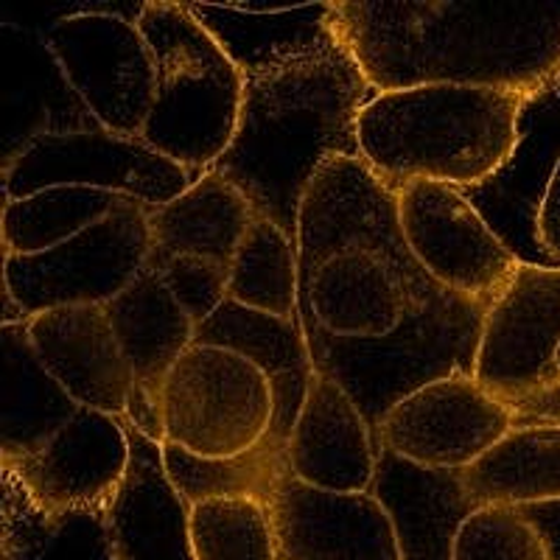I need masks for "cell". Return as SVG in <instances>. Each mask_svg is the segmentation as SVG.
<instances>
[{
	"mask_svg": "<svg viewBox=\"0 0 560 560\" xmlns=\"http://www.w3.org/2000/svg\"><path fill=\"white\" fill-rule=\"evenodd\" d=\"M334 32L376 93L471 84L535 98L560 82V0H339Z\"/></svg>",
	"mask_w": 560,
	"mask_h": 560,
	"instance_id": "obj_1",
	"label": "cell"
},
{
	"mask_svg": "<svg viewBox=\"0 0 560 560\" xmlns=\"http://www.w3.org/2000/svg\"><path fill=\"white\" fill-rule=\"evenodd\" d=\"M300 323L331 337L393 334L409 308L452 294L409 255L395 191L362 160L334 158L298 213Z\"/></svg>",
	"mask_w": 560,
	"mask_h": 560,
	"instance_id": "obj_2",
	"label": "cell"
},
{
	"mask_svg": "<svg viewBox=\"0 0 560 560\" xmlns=\"http://www.w3.org/2000/svg\"><path fill=\"white\" fill-rule=\"evenodd\" d=\"M376 96L342 39L244 77L238 129L210 168L298 242L308 185L334 158L362 160L359 115Z\"/></svg>",
	"mask_w": 560,
	"mask_h": 560,
	"instance_id": "obj_3",
	"label": "cell"
},
{
	"mask_svg": "<svg viewBox=\"0 0 560 560\" xmlns=\"http://www.w3.org/2000/svg\"><path fill=\"white\" fill-rule=\"evenodd\" d=\"M527 102L508 90L471 84L376 93L359 115L362 163L389 191L409 183L468 191L510 163Z\"/></svg>",
	"mask_w": 560,
	"mask_h": 560,
	"instance_id": "obj_4",
	"label": "cell"
},
{
	"mask_svg": "<svg viewBox=\"0 0 560 560\" xmlns=\"http://www.w3.org/2000/svg\"><path fill=\"white\" fill-rule=\"evenodd\" d=\"M135 23L158 68V93L140 138L202 177L236 138L242 70L185 3H143Z\"/></svg>",
	"mask_w": 560,
	"mask_h": 560,
	"instance_id": "obj_5",
	"label": "cell"
},
{
	"mask_svg": "<svg viewBox=\"0 0 560 560\" xmlns=\"http://www.w3.org/2000/svg\"><path fill=\"white\" fill-rule=\"evenodd\" d=\"M490 306L443 294L409 308L387 337H331L303 325L314 370L331 376L357 401L376 432L384 415L415 389L452 376H474L485 314Z\"/></svg>",
	"mask_w": 560,
	"mask_h": 560,
	"instance_id": "obj_6",
	"label": "cell"
},
{
	"mask_svg": "<svg viewBox=\"0 0 560 560\" xmlns=\"http://www.w3.org/2000/svg\"><path fill=\"white\" fill-rule=\"evenodd\" d=\"M160 415L163 443L197 457H238L272 432L275 387L236 350L194 342L163 384Z\"/></svg>",
	"mask_w": 560,
	"mask_h": 560,
	"instance_id": "obj_7",
	"label": "cell"
},
{
	"mask_svg": "<svg viewBox=\"0 0 560 560\" xmlns=\"http://www.w3.org/2000/svg\"><path fill=\"white\" fill-rule=\"evenodd\" d=\"M152 253V208L140 202L45 253H3V323H26L51 308L107 306L143 272Z\"/></svg>",
	"mask_w": 560,
	"mask_h": 560,
	"instance_id": "obj_8",
	"label": "cell"
},
{
	"mask_svg": "<svg viewBox=\"0 0 560 560\" xmlns=\"http://www.w3.org/2000/svg\"><path fill=\"white\" fill-rule=\"evenodd\" d=\"M199 179L188 168L152 149L143 138L107 129L39 132L20 147L3 172L7 199H23L45 188H93L158 210Z\"/></svg>",
	"mask_w": 560,
	"mask_h": 560,
	"instance_id": "obj_9",
	"label": "cell"
},
{
	"mask_svg": "<svg viewBox=\"0 0 560 560\" xmlns=\"http://www.w3.org/2000/svg\"><path fill=\"white\" fill-rule=\"evenodd\" d=\"M45 48L98 127L129 138L143 135L158 68L135 20L109 12L68 14L54 23Z\"/></svg>",
	"mask_w": 560,
	"mask_h": 560,
	"instance_id": "obj_10",
	"label": "cell"
},
{
	"mask_svg": "<svg viewBox=\"0 0 560 560\" xmlns=\"http://www.w3.org/2000/svg\"><path fill=\"white\" fill-rule=\"evenodd\" d=\"M395 208L409 255L446 292L490 306L522 264L457 188L409 183Z\"/></svg>",
	"mask_w": 560,
	"mask_h": 560,
	"instance_id": "obj_11",
	"label": "cell"
},
{
	"mask_svg": "<svg viewBox=\"0 0 560 560\" xmlns=\"http://www.w3.org/2000/svg\"><path fill=\"white\" fill-rule=\"evenodd\" d=\"M474 378L513 409L558 387L560 264H518L485 314Z\"/></svg>",
	"mask_w": 560,
	"mask_h": 560,
	"instance_id": "obj_12",
	"label": "cell"
},
{
	"mask_svg": "<svg viewBox=\"0 0 560 560\" xmlns=\"http://www.w3.org/2000/svg\"><path fill=\"white\" fill-rule=\"evenodd\" d=\"M516 427V409L474 376H452L401 398L376 429L378 446L423 468L465 471Z\"/></svg>",
	"mask_w": 560,
	"mask_h": 560,
	"instance_id": "obj_13",
	"label": "cell"
},
{
	"mask_svg": "<svg viewBox=\"0 0 560 560\" xmlns=\"http://www.w3.org/2000/svg\"><path fill=\"white\" fill-rule=\"evenodd\" d=\"M132 457L127 423L96 409H79L45 446L3 465L51 524L79 513H104Z\"/></svg>",
	"mask_w": 560,
	"mask_h": 560,
	"instance_id": "obj_14",
	"label": "cell"
},
{
	"mask_svg": "<svg viewBox=\"0 0 560 560\" xmlns=\"http://www.w3.org/2000/svg\"><path fill=\"white\" fill-rule=\"evenodd\" d=\"M267 508L280 560H401L393 524L373 493H331L289 471Z\"/></svg>",
	"mask_w": 560,
	"mask_h": 560,
	"instance_id": "obj_15",
	"label": "cell"
},
{
	"mask_svg": "<svg viewBox=\"0 0 560 560\" xmlns=\"http://www.w3.org/2000/svg\"><path fill=\"white\" fill-rule=\"evenodd\" d=\"M43 368L82 409L127 420L135 378L107 306H68L26 319Z\"/></svg>",
	"mask_w": 560,
	"mask_h": 560,
	"instance_id": "obj_16",
	"label": "cell"
},
{
	"mask_svg": "<svg viewBox=\"0 0 560 560\" xmlns=\"http://www.w3.org/2000/svg\"><path fill=\"white\" fill-rule=\"evenodd\" d=\"M107 312L135 378L127 423L163 443L160 395L174 364L197 342V323L168 292L152 258L143 272L107 303Z\"/></svg>",
	"mask_w": 560,
	"mask_h": 560,
	"instance_id": "obj_17",
	"label": "cell"
},
{
	"mask_svg": "<svg viewBox=\"0 0 560 560\" xmlns=\"http://www.w3.org/2000/svg\"><path fill=\"white\" fill-rule=\"evenodd\" d=\"M127 432V477L102 513L109 560H194L191 504L168 479L163 443L132 423Z\"/></svg>",
	"mask_w": 560,
	"mask_h": 560,
	"instance_id": "obj_18",
	"label": "cell"
},
{
	"mask_svg": "<svg viewBox=\"0 0 560 560\" xmlns=\"http://www.w3.org/2000/svg\"><path fill=\"white\" fill-rule=\"evenodd\" d=\"M289 471L331 493H368L376 477V432L357 401L319 370L289 434Z\"/></svg>",
	"mask_w": 560,
	"mask_h": 560,
	"instance_id": "obj_19",
	"label": "cell"
},
{
	"mask_svg": "<svg viewBox=\"0 0 560 560\" xmlns=\"http://www.w3.org/2000/svg\"><path fill=\"white\" fill-rule=\"evenodd\" d=\"M368 493L387 513L401 560H452L459 527L482 508L465 488L463 471L423 468L384 446Z\"/></svg>",
	"mask_w": 560,
	"mask_h": 560,
	"instance_id": "obj_20",
	"label": "cell"
},
{
	"mask_svg": "<svg viewBox=\"0 0 560 560\" xmlns=\"http://www.w3.org/2000/svg\"><path fill=\"white\" fill-rule=\"evenodd\" d=\"M197 342L222 345L267 373L275 387V427L269 438L287 443L314 376L312 350L298 319H280L224 300L217 314L197 325Z\"/></svg>",
	"mask_w": 560,
	"mask_h": 560,
	"instance_id": "obj_21",
	"label": "cell"
},
{
	"mask_svg": "<svg viewBox=\"0 0 560 560\" xmlns=\"http://www.w3.org/2000/svg\"><path fill=\"white\" fill-rule=\"evenodd\" d=\"M0 452L3 465H14L45 446L82 407L43 368L26 323L0 328Z\"/></svg>",
	"mask_w": 560,
	"mask_h": 560,
	"instance_id": "obj_22",
	"label": "cell"
},
{
	"mask_svg": "<svg viewBox=\"0 0 560 560\" xmlns=\"http://www.w3.org/2000/svg\"><path fill=\"white\" fill-rule=\"evenodd\" d=\"M224 48L242 77L269 65L287 62L334 39V3L300 7H224V3H185Z\"/></svg>",
	"mask_w": 560,
	"mask_h": 560,
	"instance_id": "obj_23",
	"label": "cell"
},
{
	"mask_svg": "<svg viewBox=\"0 0 560 560\" xmlns=\"http://www.w3.org/2000/svg\"><path fill=\"white\" fill-rule=\"evenodd\" d=\"M258 217L236 185L208 172L185 194L152 210L158 255H197L230 267L249 224Z\"/></svg>",
	"mask_w": 560,
	"mask_h": 560,
	"instance_id": "obj_24",
	"label": "cell"
},
{
	"mask_svg": "<svg viewBox=\"0 0 560 560\" xmlns=\"http://www.w3.org/2000/svg\"><path fill=\"white\" fill-rule=\"evenodd\" d=\"M463 477L482 508H524L560 499V423L518 420Z\"/></svg>",
	"mask_w": 560,
	"mask_h": 560,
	"instance_id": "obj_25",
	"label": "cell"
},
{
	"mask_svg": "<svg viewBox=\"0 0 560 560\" xmlns=\"http://www.w3.org/2000/svg\"><path fill=\"white\" fill-rule=\"evenodd\" d=\"M228 300L280 319L300 317L298 242L272 219L255 217L230 264Z\"/></svg>",
	"mask_w": 560,
	"mask_h": 560,
	"instance_id": "obj_26",
	"label": "cell"
},
{
	"mask_svg": "<svg viewBox=\"0 0 560 560\" xmlns=\"http://www.w3.org/2000/svg\"><path fill=\"white\" fill-rule=\"evenodd\" d=\"M132 199L93 188H45L3 205V253L34 255L115 217Z\"/></svg>",
	"mask_w": 560,
	"mask_h": 560,
	"instance_id": "obj_27",
	"label": "cell"
},
{
	"mask_svg": "<svg viewBox=\"0 0 560 560\" xmlns=\"http://www.w3.org/2000/svg\"><path fill=\"white\" fill-rule=\"evenodd\" d=\"M163 463L168 479L185 502L199 504L210 499L253 497L269 502L272 490L289 474L287 443L267 438L253 452L238 457H197L174 443H163Z\"/></svg>",
	"mask_w": 560,
	"mask_h": 560,
	"instance_id": "obj_28",
	"label": "cell"
},
{
	"mask_svg": "<svg viewBox=\"0 0 560 560\" xmlns=\"http://www.w3.org/2000/svg\"><path fill=\"white\" fill-rule=\"evenodd\" d=\"M194 560H280L267 502L210 499L191 508Z\"/></svg>",
	"mask_w": 560,
	"mask_h": 560,
	"instance_id": "obj_29",
	"label": "cell"
},
{
	"mask_svg": "<svg viewBox=\"0 0 560 560\" xmlns=\"http://www.w3.org/2000/svg\"><path fill=\"white\" fill-rule=\"evenodd\" d=\"M452 560H549L544 538L518 508L474 510L459 527Z\"/></svg>",
	"mask_w": 560,
	"mask_h": 560,
	"instance_id": "obj_30",
	"label": "cell"
},
{
	"mask_svg": "<svg viewBox=\"0 0 560 560\" xmlns=\"http://www.w3.org/2000/svg\"><path fill=\"white\" fill-rule=\"evenodd\" d=\"M152 264L163 278L168 292L179 306L191 314L194 323H205L210 314L228 300L230 267L197 255H158L152 253Z\"/></svg>",
	"mask_w": 560,
	"mask_h": 560,
	"instance_id": "obj_31",
	"label": "cell"
},
{
	"mask_svg": "<svg viewBox=\"0 0 560 560\" xmlns=\"http://www.w3.org/2000/svg\"><path fill=\"white\" fill-rule=\"evenodd\" d=\"M535 244L552 264H560V154L535 210Z\"/></svg>",
	"mask_w": 560,
	"mask_h": 560,
	"instance_id": "obj_32",
	"label": "cell"
},
{
	"mask_svg": "<svg viewBox=\"0 0 560 560\" xmlns=\"http://www.w3.org/2000/svg\"><path fill=\"white\" fill-rule=\"evenodd\" d=\"M522 516L533 522L538 535L544 538L549 560H560V499L552 502H538V504H524Z\"/></svg>",
	"mask_w": 560,
	"mask_h": 560,
	"instance_id": "obj_33",
	"label": "cell"
},
{
	"mask_svg": "<svg viewBox=\"0 0 560 560\" xmlns=\"http://www.w3.org/2000/svg\"><path fill=\"white\" fill-rule=\"evenodd\" d=\"M518 420H552V423H560V384L516 407V423Z\"/></svg>",
	"mask_w": 560,
	"mask_h": 560,
	"instance_id": "obj_34",
	"label": "cell"
}]
</instances>
